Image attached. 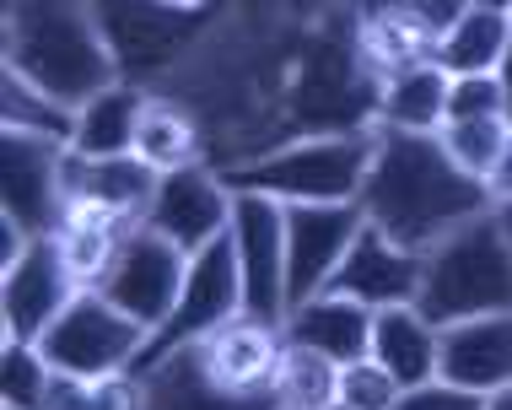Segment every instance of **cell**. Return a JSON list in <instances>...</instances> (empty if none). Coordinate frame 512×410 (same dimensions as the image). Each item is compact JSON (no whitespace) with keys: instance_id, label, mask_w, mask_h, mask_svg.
Instances as JSON below:
<instances>
[{"instance_id":"1","label":"cell","mask_w":512,"mask_h":410,"mask_svg":"<svg viewBox=\"0 0 512 410\" xmlns=\"http://www.w3.org/2000/svg\"><path fill=\"white\" fill-rule=\"evenodd\" d=\"M372 227H383L394 243L415 254H432L442 238H453L464 222L496 211L486 179L464 173L448 157L442 135L378 130V157H372L367 189L356 200Z\"/></svg>"},{"instance_id":"2","label":"cell","mask_w":512,"mask_h":410,"mask_svg":"<svg viewBox=\"0 0 512 410\" xmlns=\"http://www.w3.org/2000/svg\"><path fill=\"white\" fill-rule=\"evenodd\" d=\"M6 71L71 108L124 81L92 0H6Z\"/></svg>"},{"instance_id":"3","label":"cell","mask_w":512,"mask_h":410,"mask_svg":"<svg viewBox=\"0 0 512 410\" xmlns=\"http://www.w3.org/2000/svg\"><path fill=\"white\" fill-rule=\"evenodd\" d=\"M378 157V125L297 135L243 162H221L232 195H270L281 205H356Z\"/></svg>"},{"instance_id":"4","label":"cell","mask_w":512,"mask_h":410,"mask_svg":"<svg viewBox=\"0 0 512 410\" xmlns=\"http://www.w3.org/2000/svg\"><path fill=\"white\" fill-rule=\"evenodd\" d=\"M437 330L464 319H486V313H512V243L496 211L464 222L453 238H442L426 254L421 276V303Z\"/></svg>"},{"instance_id":"5","label":"cell","mask_w":512,"mask_h":410,"mask_svg":"<svg viewBox=\"0 0 512 410\" xmlns=\"http://www.w3.org/2000/svg\"><path fill=\"white\" fill-rule=\"evenodd\" d=\"M238 313H243V270H238V249H232V232H227L211 249L189 254V276H184V292H178V308L146 335V346H141L130 373H146V367H157L173 351L211 340Z\"/></svg>"},{"instance_id":"6","label":"cell","mask_w":512,"mask_h":410,"mask_svg":"<svg viewBox=\"0 0 512 410\" xmlns=\"http://www.w3.org/2000/svg\"><path fill=\"white\" fill-rule=\"evenodd\" d=\"M146 346V330L119 313L103 292H76V303L44 330L38 351L49 357L54 373L71 378H119L130 373L135 357Z\"/></svg>"},{"instance_id":"7","label":"cell","mask_w":512,"mask_h":410,"mask_svg":"<svg viewBox=\"0 0 512 410\" xmlns=\"http://www.w3.org/2000/svg\"><path fill=\"white\" fill-rule=\"evenodd\" d=\"M184 276H189V254L168 243L157 227H130L124 249L114 259V270L103 276L98 292L114 303L119 313H130L135 324L151 335L162 319L178 308V292H184Z\"/></svg>"},{"instance_id":"8","label":"cell","mask_w":512,"mask_h":410,"mask_svg":"<svg viewBox=\"0 0 512 410\" xmlns=\"http://www.w3.org/2000/svg\"><path fill=\"white\" fill-rule=\"evenodd\" d=\"M232 249L243 270V313L286 324V205L270 195L232 200Z\"/></svg>"},{"instance_id":"9","label":"cell","mask_w":512,"mask_h":410,"mask_svg":"<svg viewBox=\"0 0 512 410\" xmlns=\"http://www.w3.org/2000/svg\"><path fill=\"white\" fill-rule=\"evenodd\" d=\"M362 227V205H286V313L335 281Z\"/></svg>"},{"instance_id":"10","label":"cell","mask_w":512,"mask_h":410,"mask_svg":"<svg viewBox=\"0 0 512 410\" xmlns=\"http://www.w3.org/2000/svg\"><path fill=\"white\" fill-rule=\"evenodd\" d=\"M0 216L27 238H54L65 216V146L6 130L0 141Z\"/></svg>"},{"instance_id":"11","label":"cell","mask_w":512,"mask_h":410,"mask_svg":"<svg viewBox=\"0 0 512 410\" xmlns=\"http://www.w3.org/2000/svg\"><path fill=\"white\" fill-rule=\"evenodd\" d=\"M232 200L238 195L221 184L216 162H195V168L162 173L157 195H151V211H146V227H157L184 254H200L232 232Z\"/></svg>"},{"instance_id":"12","label":"cell","mask_w":512,"mask_h":410,"mask_svg":"<svg viewBox=\"0 0 512 410\" xmlns=\"http://www.w3.org/2000/svg\"><path fill=\"white\" fill-rule=\"evenodd\" d=\"M76 276L60 243L33 238L11 270H0V330L6 340H44V330L76 303Z\"/></svg>"},{"instance_id":"13","label":"cell","mask_w":512,"mask_h":410,"mask_svg":"<svg viewBox=\"0 0 512 410\" xmlns=\"http://www.w3.org/2000/svg\"><path fill=\"white\" fill-rule=\"evenodd\" d=\"M141 384V410H281L275 389H232L205 362V346H184L162 357L146 373H130Z\"/></svg>"},{"instance_id":"14","label":"cell","mask_w":512,"mask_h":410,"mask_svg":"<svg viewBox=\"0 0 512 410\" xmlns=\"http://www.w3.org/2000/svg\"><path fill=\"white\" fill-rule=\"evenodd\" d=\"M421 276H426V254L405 249L383 227L367 222L324 292H345L378 313V308H399V303H421Z\"/></svg>"},{"instance_id":"15","label":"cell","mask_w":512,"mask_h":410,"mask_svg":"<svg viewBox=\"0 0 512 410\" xmlns=\"http://www.w3.org/2000/svg\"><path fill=\"white\" fill-rule=\"evenodd\" d=\"M162 173L146 168L141 157H81L65 146V211H98L141 227L151 211Z\"/></svg>"},{"instance_id":"16","label":"cell","mask_w":512,"mask_h":410,"mask_svg":"<svg viewBox=\"0 0 512 410\" xmlns=\"http://www.w3.org/2000/svg\"><path fill=\"white\" fill-rule=\"evenodd\" d=\"M351 44L372 76H394L410 65L437 60V33L426 27L405 0H356L351 6Z\"/></svg>"},{"instance_id":"17","label":"cell","mask_w":512,"mask_h":410,"mask_svg":"<svg viewBox=\"0 0 512 410\" xmlns=\"http://www.w3.org/2000/svg\"><path fill=\"white\" fill-rule=\"evenodd\" d=\"M437 378L459 384L469 394L512 389V313H486L442 330V362Z\"/></svg>"},{"instance_id":"18","label":"cell","mask_w":512,"mask_h":410,"mask_svg":"<svg viewBox=\"0 0 512 410\" xmlns=\"http://www.w3.org/2000/svg\"><path fill=\"white\" fill-rule=\"evenodd\" d=\"M372 324H378V313L367 303H356V297H345V292H318V297H308V303H297L286 313L281 330H286V340L324 351V357H335L345 367V362L372 357Z\"/></svg>"},{"instance_id":"19","label":"cell","mask_w":512,"mask_h":410,"mask_svg":"<svg viewBox=\"0 0 512 410\" xmlns=\"http://www.w3.org/2000/svg\"><path fill=\"white\" fill-rule=\"evenodd\" d=\"M205 346V362L221 384L232 389H275V367H281L286 351V330L281 324H265L254 313H238L232 324H221Z\"/></svg>"},{"instance_id":"20","label":"cell","mask_w":512,"mask_h":410,"mask_svg":"<svg viewBox=\"0 0 512 410\" xmlns=\"http://www.w3.org/2000/svg\"><path fill=\"white\" fill-rule=\"evenodd\" d=\"M372 362H378L399 389L432 384L437 362H442V330L415 303L378 308V324H372Z\"/></svg>"},{"instance_id":"21","label":"cell","mask_w":512,"mask_h":410,"mask_svg":"<svg viewBox=\"0 0 512 410\" xmlns=\"http://www.w3.org/2000/svg\"><path fill=\"white\" fill-rule=\"evenodd\" d=\"M135 157L157 173H178L205 162V119L189 108L184 98H168V92H151L141 130H135Z\"/></svg>"},{"instance_id":"22","label":"cell","mask_w":512,"mask_h":410,"mask_svg":"<svg viewBox=\"0 0 512 410\" xmlns=\"http://www.w3.org/2000/svg\"><path fill=\"white\" fill-rule=\"evenodd\" d=\"M448 87L453 76L442 65H410L378 81V130H410V135H437L448 125Z\"/></svg>"},{"instance_id":"23","label":"cell","mask_w":512,"mask_h":410,"mask_svg":"<svg viewBox=\"0 0 512 410\" xmlns=\"http://www.w3.org/2000/svg\"><path fill=\"white\" fill-rule=\"evenodd\" d=\"M146 98L151 92L135 87V81H114V87L98 92L92 103H81L71 152H81V157H130L135 130H141V114H146Z\"/></svg>"},{"instance_id":"24","label":"cell","mask_w":512,"mask_h":410,"mask_svg":"<svg viewBox=\"0 0 512 410\" xmlns=\"http://www.w3.org/2000/svg\"><path fill=\"white\" fill-rule=\"evenodd\" d=\"M124 238H130V222L98 216V211H65L60 227H54V243H60L81 292H98L103 286V276L114 270V259L124 249Z\"/></svg>"},{"instance_id":"25","label":"cell","mask_w":512,"mask_h":410,"mask_svg":"<svg viewBox=\"0 0 512 410\" xmlns=\"http://www.w3.org/2000/svg\"><path fill=\"white\" fill-rule=\"evenodd\" d=\"M507 49H512V17L507 11L469 6L464 17L442 33L437 65L448 76H496V65L507 60Z\"/></svg>"},{"instance_id":"26","label":"cell","mask_w":512,"mask_h":410,"mask_svg":"<svg viewBox=\"0 0 512 410\" xmlns=\"http://www.w3.org/2000/svg\"><path fill=\"white\" fill-rule=\"evenodd\" d=\"M275 394H281V410H329V405H340V362L324 357V351H313V346L286 340L281 367H275Z\"/></svg>"},{"instance_id":"27","label":"cell","mask_w":512,"mask_h":410,"mask_svg":"<svg viewBox=\"0 0 512 410\" xmlns=\"http://www.w3.org/2000/svg\"><path fill=\"white\" fill-rule=\"evenodd\" d=\"M0 119L6 130L17 135H38V141H54V146H71L76 141V108L38 92L33 81H22L17 71H6V92H0Z\"/></svg>"},{"instance_id":"28","label":"cell","mask_w":512,"mask_h":410,"mask_svg":"<svg viewBox=\"0 0 512 410\" xmlns=\"http://www.w3.org/2000/svg\"><path fill=\"white\" fill-rule=\"evenodd\" d=\"M44 410H141V384L130 373L119 378H71L54 373Z\"/></svg>"},{"instance_id":"29","label":"cell","mask_w":512,"mask_h":410,"mask_svg":"<svg viewBox=\"0 0 512 410\" xmlns=\"http://www.w3.org/2000/svg\"><path fill=\"white\" fill-rule=\"evenodd\" d=\"M442 146H448V157L459 162L464 173H475V179H491L496 157H502L507 146V119H448V125L437 130Z\"/></svg>"},{"instance_id":"30","label":"cell","mask_w":512,"mask_h":410,"mask_svg":"<svg viewBox=\"0 0 512 410\" xmlns=\"http://www.w3.org/2000/svg\"><path fill=\"white\" fill-rule=\"evenodd\" d=\"M49 384H54V367L38 351V340H6V384H0V400L11 410H44Z\"/></svg>"},{"instance_id":"31","label":"cell","mask_w":512,"mask_h":410,"mask_svg":"<svg viewBox=\"0 0 512 410\" xmlns=\"http://www.w3.org/2000/svg\"><path fill=\"white\" fill-rule=\"evenodd\" d=\"M394 400H399V384L372 357L340 367V405H351V410H394Z\"/></svg>"},{"instance_id":"32","label":"cell","mask_w":512,"mask_h":410,"mask_svg":"<svg viewBox=\"0 0 512 410\" xmlns=\"http://www.w3.org/2000/svg\"><path fill=\"white\" fill-rule=\"evenodd\" d=\"M448 119H507L502 114V81L496 76H453Z\"/></svg>"},{"instance_id":"33","label":"cell","mask_w":512,"mask_h":410,"mask_svg":"<svg viewBox=\"0 0 512 410\" xmlns=\"http://www.w3.org/2000/svg\"><path fill=\"white\" fill-rule=\"evenodd\" d=\"M394 410H486V394H469L448 378H432V384H415V389H399Z\"/></svg>"},{"instance_id":"34","label":"cell","mask_w":512,"mask_h":410,"mask_svg":"<svg viewBox=\"0 0 512 410\" xmlns=\"http://www.w3.org/2000/svg\"><path fill=\"white\" fill-rule=\"evenodd\" d=\"M281 11H292V22H329L335 11H351L356 0H275Z\"/></svg>"},{"instance_id":"35","label":"cell","mask_w":512,"mask_h":410,"mask_svg":"<svg viewBox=\"0 0 512 410\" xmlns=\"http://www.w3.org/2000/svg\"><path fill=\"white\" fill-rule=\"evenodd\" d=\"M486 189H491V200H496V205H507V200H512V135H507L502 157H496V168H491Z\"/></svg>"},{"instance_id":"36","label":"cell","mask_w":512,"mask_h":410,"mask_svg":"<svg viewBox=\"0 0 512 410\" xmlns=\"http://www.w3.org/2000/svg\"><path fill=\"white\" fill-rule=\"evenodd\" d=\"M496 81H502V114H507V130H512V49H507V60L496 65Z\"/></svg>"},{"instance_id":"37","label":"cell","mask_w":512,"mask_h":410,"mask_svg":"<svg viewBox=\"0 0 512 410\" xmlns=\"http://www.w3.org/2000/svg\"><path fill=\"white\" fill-rule=\"evenodd\" d=\"M486 410H512V389H496V394H486Z\"/></svg>"},{"instance_id":"38","label":"cell","mask_w":512,"mask_h":410,"mask_svg":"<svg viewBox=\"0 0 512 410\" xmlns=\"http://www.w3.org/2000/svg\"><path fill=\"white\" fill-rule=\"evenodd\" d=\"M496 222H502V232H507V243H512V200H507V205H496Z\"/></svg>"},{"instance_id":"39","label":"cell","mask_w":512,"mask_h":410,"mask_svg":"<svg viewBox=\"0 0 512 410\" xmlns=\"http://www.w3.org/2000/svg\"><path fill=\"white\" fill-rule=\"evenodd\" d=\"M157 6H173V11H200L205 0H157Z\"/></svg>"},{"instance_id":"40","label":"cell","mask_w":512,"mask_h":410,"mask_svg":"<svg viewBox=\"0 0 512 410\" xmlns=\"http://www.w3.org/2000/svg\"><path fill=\"white\" fill-rule=\"evenodd\" d=\"M469 6H486V11H507V17H512V0H469Z\"/></svg>"},{"instance_id":"41","label":"cell","mask_w":512,"mask_h":410,"mask_svg":"<svg viewBox=\"0 0 512 410\" xmlns=\"http://www.w3.org/2000/svg\"><path fill=\"white\" fill-rule=\"evenodd\" d=\"M329 410H351V405H329Z\"/></svg>"},{"instance_id":"42","label":"cell","mask_w":512,"mask_h":410,"mask_svg":"<svg viewBox=\"0 0 512 410\" xmlns=\"http://www.w3.org/2000/svg\"><path fill=\"white\" fill-rule=\"evenodd\" d=\"M6 410H11V405H6Z\"/></svg>"}]
</instances>
